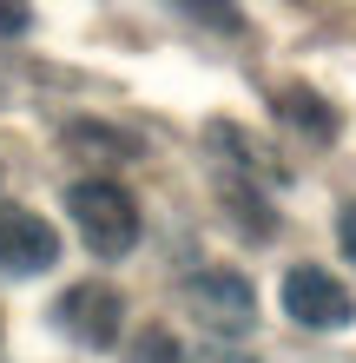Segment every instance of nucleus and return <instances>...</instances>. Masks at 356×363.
Instances as JSON below:
<instances>
[{
  "label": "nucleus",
  "instance_id": "nucleus-4",
  "mask_svg": "<svg viewBox=\"0 0 356 363\" xmlns=\"http://www.w3.org/2000/svg\"><path fill=\"white\" fill-rule=\"evenodd\" d=\"M284 311L297 317L304 330H350L356 324V297L337 271H323V264H297V271H284Z\"/></svg>",
  "mask_w": 356,
  "mask_h": 363
},
{
  "label": "nucleus",
  "instance_id": "nucleus-11",
  "mask_svg": "<svg viewBox=\"0 0 356 363\" xmlns=\"http://www.w3.org/2000/svg\"><path fill=\"white\" fill-rule=\"evenodd\" d=\"M27 27H33L27 0H0V40H13V33H27Z\"/></svg>",
  "mask_w": 356,
  "mask_h": 363
},
{
  "label": "nucleus",
  "instance_id": "nucleus-12",
  "mask_svg": "<svg viewBox=\"0 0 356 363\" xmlns=\"http://www.w3.org/2000/svg\"><path fill=\"white\" fill-rule=\"evenodd\" d=\"M337 245H343V258L356 264V205H343V211H337Z\"/></svg>",
  "mask_w": 356,
  "mask_h": 363
},
{
  "label": "nucleus",
  "instance_id": "nucleus-9",
  "mask_svg": "<svg viewBox=\"0 0 356 363\" xmlns=\"http://www.w3.org/2000/svg\"><path fill=\"white\" fill-rule=\"evenodd\" d=\"M172 7L185 20H198V27H212V33H238L244 27V7H238V0H172Z\"/></svg>",
  "mask_w": 356,
  "mask_h": 363
},
{
  "label": "nucleus",
  "instance_id": "nucleus-6",
  "mask_svg": "<svg viewBox=\"0 0 356 363\" xmlns=\"http://www.w3.org/2000/svg\"><path fill=\"white\" fill-rule=\"evenodd\" d=\"M218 191H224V211L238 218L244 238H270V231H277V211H270V199L258 191V179H224Z\"/></svg>",
  "mask_w": 356,
  "mask_h": 363
},
{
  "label": "nucleus",
  "instance_id": "nucleus-10",
  "mask_svg": "<svg viewBox=\"0 0 356 363\" xmlns=\"http://www.w3.org/2000/svg\"><path fill=\"white\" fill-rule=\"evenodd\" d=\"M132 357H139V363H185V350H178V337H172V330H145Z\"/></svg>",
  "mask_w": 356,
  "mask_h": 363
},
{
  "label": "nucleus",
  "instance_id": "nucleus-13",
  "mask_svg": "<svg viewBox=\"0 0 356 363\" xmlns=\"http://www.w3.org/2000/svg\"><path fill=\"white\" fill-rule=\"evenodd\" d=\"M192 363H258V357H244V350H205V357H192Z\"/></svg>",
  "mask_w": 356,
  "mask_h": 363
},
{
  "label": "nucleus",
  "instance_id": "nucleus-2",
  "mask_svg": "<svg viewBox=\"0 0 356 363\" xmlns=\"http://www.w3.org/2000/svg\"><path fill=\"white\" fill-rule=\"evenodd\" d=\"M185 311L205 324V337H224V344H244L258 330V291H251L244 271H185Z\"/></svg>",
  "mask_w": 356,
  "mask_h": 363
},
{
  "label": "nucleus",
  "instance_id": "nucleus-8",
  "mask_svg": "<svg viewBox=\"0 0 356 363\" xmlns=\"http://www.w3.org/2000/svg\"><path fill=\"white\" fill-rule=\"evenodd\" d=\"M59 139H67L73 152H93V159L99 152H106V159H139V139L132 133H113V125H93V119H73Z\"/></svg>",
  "mask_w": 356,
  "mask_h": 363
},
{
  "label": "nucleus",
  "instance_id": "nucleus-3",
  "mask_svg": "<svg viewBox=\"0 0 356 363\" xmlns=\"http://www.w3.org/2000/svg\"><path fill=\"white\" fill-rule=\"evenodd\" d=\"M53 324L79 350H113L119 337H125V297L113 284H99V277L67 284V291H59V304H53Z\"/></svg>",
  "mask_w": 356,
  "mask_h": 363
},
{
  "label": "nucleus",
  "instance_id": "nucleus-5",
  "mask_svg": "<svg viewBox=\"0 0 356 363\" xmlns=\"http://www.w3.org/2000/svg\"><path fill=\"white\" fill-rule=\"evenodd\" d=\"M59 264V231L27 205H0V271L7 277H40Z\"/></svg>",
  "mask_w": 356,
  "mask_h": 363
},
{
  "label": "nucleus",
  "instance_id": "nucleus-7",
  "mask_svg": "<svg viewBox=\"0 0 356 363\" xmlns=\"http://www.w3.org/2000/svg\"><path fill=\"white\" fill-rule=\"evenodd\" d=\"M277 119H290L297 133H310L317 145L337 139V113H330L323 93H310V86H284V93H277Z\"/></svg>",
  "mask_w": 356,
  "mask_h": 363
},
{
  "label": "nucleus",
  "instance_id": "nucleus-1",
  "mask_svg": "<svg viewBox=\"0 0 356 363\" xmlns=\"http://www.w3.org/2000/svg\"><path fill=\"white\" fill-rule=\"evenodd\" d=\"M67 218L79 231V245H86L93 258H106V264L113 258H132V251H139V231H145L132 191L113 185V179H79L67 191Z\"/></svg>",
  "mask_w": 356,
  "mask_h": 363
}]
</instances>
